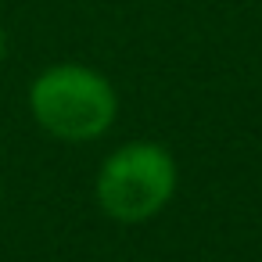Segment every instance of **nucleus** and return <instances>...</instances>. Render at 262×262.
<instances>
[{
  "instance_id": "nucleus-1",
  "label": "nucleus",
  "mask_w": 262,
  "mask_h": 262,
  "mask_svg": "<svg viewBox=\"0 0 262 262\" xmlns=\"http://www.w3.org/2000/svg\"><path fill=\"white\" fill-rule=\"evenodd\" d=\"M33 122L65 144H86L104 137L119 119V94L104 72L79 61H58L29 83Z\"/></svg>"
},
{
  "instance_id": "nucleus-2",
  "label": "nucleus",
  "mask_w": 262,
  "mask_h": 262,
  "mask_svg": "<svg viewBox=\"0 0 262 262\" xmlns=\"http://www.w3.org/2000/svg\"><path fill=\"white\" fill-rule=\"evenodd\" d=\"M180 169L165 144L129 140L115 147L94 180V198L101 212L115 223H147L176 194Z\"/></svg>"
},
{
  "instance_id": "nucleus-3",
  "label": "nucleus",
  "mask_w": 262,
  "mask_h": 262,
  "mask_svg": "<svg viewBox=\"0 0 262 262\" xmlns=\"http://www.w3.org/2000/svg\"><path fill=\"white\" fill-rule=\"evenodd\" d=\"M8 51H11V43H8V33H4V29H0V65H4V61H8Z\"/></svg>"
}]
</instances>
